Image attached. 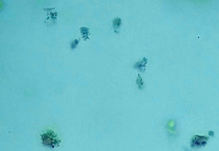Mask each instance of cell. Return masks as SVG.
<instances>
[{
  "label": "cell",
  "instance_id": "obj_1",
  "mask_svg": "<svg viewBox=\"0 0 219 151\" xmlns=\"http://www.w3.org/2000/svg\"><path fill=\"white\" fill-rule=\"evenodd\" d=\"M42 144L45 147L51 149L58 147L61 143V141L57 134L53 131H47L41 135Z\"/></svg>",
  "mask_w": 219,
  "mask_h": 151
},
{
  "label": "cell",
  "instance_id": "obj_2",
  "mask_svg": "<svg viewBox=\"0 0 219 151\" xmlns=\"http://www.w3.org/2000/svg\"><path fill=\"white\" fill-rule=\"evenodd\" d=\"M209 138L205 136L195 135L191 140V147L194 149H199L204 147L208 141Z\"/></svg>",
  "mask_w": 219,
  "mask_h": 151
},
{
  "label": "cell",
  "instance_id": "obj_3",
  "mask_svg": "<svg viewBox=\"0 0 219 151\" xmlns=\"http://www.w3.org/2000/svg\"><path fill=\"white\" fill-rule=\"evenodd\" d=\"M147 59L144 58L141 61L138 62L135 64V65L134 66V68L140 70V72H143L145 69V65L147 64Z\"/></svg>",
  "mask_w": 219,
  "mask_h": 151
},
{
  "label": "cell",
  "instance_id": "obj_4",
  "mask_svg": "<svg viewBox=\"0 0 219 151\" xmlns=\"http://www.w3.org/2000/svg\"><path fill=\"white\" fill-rule=\"evenodd\" d=\"M121 25H122V21L120 19V18H116L113 20V26L115 31H117L120 28Z\"/></svg>",
  "mask_w": 219,
  "mask_h": 151
},
{
  "label": "cell",
  "instance_id": "obj_5",
  "mask_svg": "<svg viewBox=\"0 0 219 151\" xmlns=\"http://www.w3.org/2000/svg\"><path fill=\"white\" fill-rule=\"evenodd\" d=\"M137 84H138V88L140 89H143V80H142V79L140 77V75H138V80H137Z\"/></svg>",
  "mask_w": 219,
  "mask_h": 151
},
{
  "label": "cell",
  "instance_id": "obj_6",
  "mask_svg": "<svg viewBox=\"0 0 219 151\" xmlns=\"http://www.w3.org/2000/svg\"><path fill=\"white\" fill-rule=\"evenodd\" d=\"M79 41L76 39L71 43V48H72V49H75V48H76L79 44Z\"/></svg>",
  "mask_w": 219,
  "mask_h": 151
},
{
  "label": "cell",
  "instance_id": "obj_7",
  "mask_svg": "<svg viewBox=\"0 0 219 151\" xmlns=\"http://www.w3.org/2000/svg\"><path fill=\"white\" fill-rule=\"evenodd\" d=\"M81 30H82V31H81V32H82V34H83V35H85L86 36H87V33H88V29H87V28H83V29H81Z\"/></svg>",
  "mask_w": 219,
  "mask_h": 151
}]
</instances>
